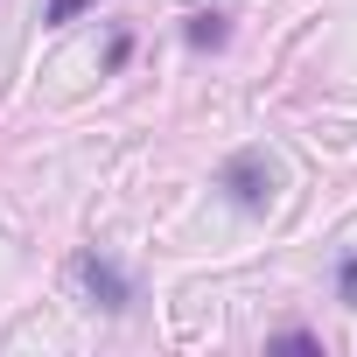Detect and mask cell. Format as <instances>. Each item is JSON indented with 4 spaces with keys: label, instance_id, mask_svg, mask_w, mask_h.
Here are the masks:
<instances>
[{
    "label": "cell",
    "instance_id": "7",
    "mask_svg": "<svg viewBox=\"0 0 357 357\" xmlns=\"http://www.w3.org/2000/svg\"><path fill=\"white\" fill-rule=\"evenodd\" d=\"M126 50H133V36H112V43H105V70H119V63H126Z\"/></svg>",
    "mask_w": 357,
    "mask_h": 357
},
{
    "label": "cell",
    "instance_id": "3",
    "mask_svg": "<svg viewBox=\"0 0 357 357\" xmlns=\"http://www.w3.org/2000/svg\"><path fill=\"white\" fill-rule=\"evenodd\" d=\"M183 43H190V50H225V43H231V15H225V8H197V15L183 22Z\"/></svg>",
    "mask_w": 357,
    "mask_h": 357
},
{
    "label": "cell",
    "instance_id": "2",
    "mask_svg": "<svg viewBox=\"0 0 357 357\" xmlns=\"http://www.w3.org/2000/svg\"><path fill=\"white\" fill-rule=\"evenodd\" d=\"M70 280H77V294H84L91 308H105V315H126V308H133V280H126L98 245L70 252Z\"/></svg>",
    "mask_w": 357,
    "mask_h": 357
},
{
    "label": "cell",
    "instance_id": "4",
    "mask_svg": "<svg viewBox=\"0 0 357 357\" xmlns=\"http://www.w3.org/2000/svg\"><path fill=\"white\" fill-rule=\"evenodd\" d=\"M336 294L357 308V252H343V259H336Z\"/></svg>",
    "mask_w": 357,
    "mask_h": 357
},
{
    "label": "cell",
    "instance_id": "1",
    "mask_svg": "<svg viewBox=\"0 0 357 357\" xmlns=\"http://www.w3.org/2000/svg\"><path fill=\"white\" fill-rule=\"evenodd\" d=\"M218 190H225V204H231V211L266 218V211H273V197H280V168H273L259 147H238V154H225V168H218Z\"/></svg>",
    "mask_w": 357,
    "mask_h": 357
},
{
    "label": "cell",
    "instance_id": "6",
    "mask_svg": "<svg viewBox=\"0 0 357 357\" xmlns=\"http://www.w3.org/2000/svg\"><path fill=\"white\" fill-rule=\"evenodd\" d=\"M273 343H287V350H322V336H308V329H280Z\"/></svg>",
    "mask_w": 357,
    "mask_h": 357
},
{
    "label": "cell",
    "instance_id": "5",
    "mask_svg": "<svg viewBox=\"0 0 357 357\" xmlns=\"http://www.w3.org/2000/svg\"><path fill=\"white\" fill-rule=\"evenodd\" d=\"M84 8H98V0H50V22H77Z\"/></svg>",
    "mask_w": 357,
    "mask_h": 357
}]
</instances>
